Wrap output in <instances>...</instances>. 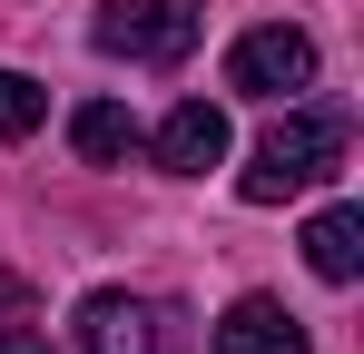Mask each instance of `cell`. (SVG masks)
Wrapping results in <instances>:
<instances>
[{
    "label": "cell",
    "mask_w": 364,
    "mask_h": 354,
    "mask_svg": "<svg viewBox=\"0 0 364 354\" xmlns=\"http://www.w3.org/2000/svg\"><path fill=\"white\" fill-rule=\"evenodd\" d=\"M345 118L335 109H296V118H276L256 148H246V207H276V197H296V187H315V177H335L345 168Z\"/></svg>",
    "instance_id": "1"
},
{
    "label": "cell",
    "mask_w": 364,
    "mask_h": 354,
    "mask_svg": "<svg viewBox=\"0 0 364 354\" xmlns=\"http://www.w3.org/2000/svg\"><path fill=\"white\" fill-rule=\"evenodd\" d=\"M197 30H207V0H109L89 20V40L109 59H148V69H178L197 50Z\"/></svg>",
    "instance_id": "2"
},
{
    "label": "cell",
    "mask_w": 364,
    "mask_h": 354,
    "mask_svg": "<svg viewBox=\"0 0 364 354\" xmlns=\"http://www.w3.org/2000/svg\"><path fill=\"white\" fill-rule=\"evenodd\" d=\"M315 79V40H305L296 20H266V30H246L237 50H227V89L237 99H286Z\"/></svg>",
    "instance_id": "3"
},
{
    "label": "cell",
    "mask_w": 364,
    "mask_h": 354,
    "mask_svg": "<svg viewBox=\"0 0 364 354\" xmlns=\"http://www.w3.org/2000/svg\"><path fill=\"white\" fill-rule=\"evenodd\" d=\"M148 148H158V168H168V177H207L217 158H227V109H217V99H178V109L158 118Z\"/></svg>",
    "instance_id": "4"
},
{
    "label": "cell",
    "mask_w": 364,
    "mask_h": 354,
    "mask_svg": "<svg viewBox=\"0 0 364 354\" xmlns=\"http://www.w3.org/2000/svg\"><path fill=\"white\" fill-rule=\"evenodd\" d=\"M79 354H158V305L148 295H89L79 305Z\"/></svg>",
    "instance_id": "5"
},
{
    "label": "cell",
    "mask_w": 364,
    "mask_h": 354,
    "mask_svg": "<svg viewBox=\"0 0 364 354\" xmlns=\"http://www.w3.org/2000/svg\"><path fill=\"white\" fill-rule=\"evenodd\" d=\"M217 354H305V325L276 295H237L227 325H217Z\"/></svg>",
    "instance_id": "6"
},
{
    "label": "cell",
    "mask_w": 364,
    "mask_h": 354,
    "mask_svg": "<svg viewBox=\"0 0 364 354\" xmlns=\"http://www.w3.org/2000/svg\"><path fill=\"white\" fill-rule=\"evenodd\" d=\"M305 266H315L325 286H355L364 276V207H325V217L305 227Z\"/></svg>",
    "instance_id": "7"
},
{
    "label": "cell",
    "mask_w": 364,
    "mask_h": 354,
    "mask_svg": "<svg viewBox=\"0 0 364 354\" xmlns=\"http://www.w3.org/2000/svg\"><path fill=\"white\" fill-rule=\"evenodd\" d=\"M69 148L89 158V168H119L128 148H138V118L119 99H89V109H69Z\"/></svg>",
    "instance_id": "8"
},
{
    "label": "cell",
    "mask_w": 364,
    "mask_h": 354,
    "mask_svg": "<svg viewBox=\"0 0 364 354\" xmlns=\"http://www.w3.org/2000/svg\"><path fill=\"white\" fill-rule=\"evenodd\" d=\"M40 118H50V89L20 79V69H0V138H30Z\"/></svg>",
    "instance_id": "9"
},
{
    "label": "cell",
    "mask_w": 364,
    "mask_h": 354,
    "mask_svg": "<svg viewBox=\"0 0 364 354\" xmlns=\"http://www.w3.org/2000/svg\"><path fill=\"white\" fill-rule=\"evenodd\" d=\"M30 335H40V305H30V286H20V276H0V354L30 345Z\"/></svg>",
    "instance_id": "10"
},
{
    "label": "cell",
    "mask_w": 364,
    "mask_h": 354,
    "mask_svg": "<svg viewBox=\"0 0 364 354\" xmlns=\"http://www.w3.org/2000/svg\"><path fill=\"white\" fill-rule=\"evenodd\" d=\"M10 354H50V345H40V335H30V345H10Z\"/></svg>",
    "instance_id": "11"
}]
</instances>
